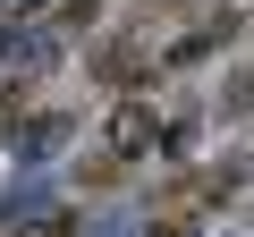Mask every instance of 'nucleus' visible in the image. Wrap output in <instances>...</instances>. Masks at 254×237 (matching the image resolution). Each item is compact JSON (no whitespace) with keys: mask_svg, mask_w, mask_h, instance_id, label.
Returning <instances> with one entry per match:
<instances>
[{"mask_svg":"<svg viewBox=\"0 0 254 237\" xmlns=\"http://www.w3.org/2000/svg\"><path fill=\"white\" fill-rule=\"evenodd\" d=\"M220 102H229V110H254V59H246V68L229 76V93H220Z\"/></svg>","mask_w":254,"mask_h":237,"instance_id":"20e7f679","label":"nucleus"},{"mask_svg":"<svg viewBox=\"0 0 254 237\" xmlns=\"http://www.w3.org/2000/svg\"><path fill=\"white\" fill-rule=\"evenodd\" d=\"M119 178H127V161H119V153H110V144H102V153H85V161H76V186H119Z\"/></svg>","mask_w":254,"mask_h":237,"instance_id":"7ed1b4c3","label":"nucleus"},{"mask_svg":"<svg viewBox=\"0 0 254 237\" xmlns=\"http://www.w3.org/2000/svg\"><path fill=\"white\" fill-rule=\"evenodd\" d=\"M17 110H26V85L9 76V85H0V127H9V118H17Z\"/></svg>","mask_w":254,"mask_h":237,"instance_id":"39448f33","label":"nucleus"},{"mask_svg":"<svg viewBox=\"0 0 254 237\" xmlns=\"http://www.w3.org/2000/svg\"><path fill=\"white\" fill-rule=\"evenodd\" d=\"M153 68H161V59L144 51V34H110V43L93 51V76H102V85H119V93H136Z\"/></svg>","mask_w":254,"mask_h":237,"instance_id":"f257e3e1","label":"nucleus"},{"mask_svg":"<svg viewBox=\"0 0 254 237\" xmlns=\"http://www.w3.org/2000/svg\"><path fill=\"white\" fill-rule=\"evenodd\" d=\"M153 136H161V118H153V102H136V93H127V102L110 110V153H119V161H136V153H144Z\"/></svg>","mask_w":254,"mask_h":237,"instance_id":"f03ea898","label":"nucleus"}]
</instances>
